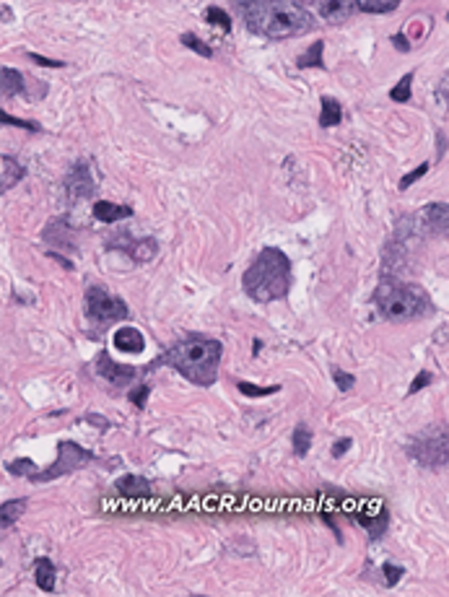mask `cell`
<instances>
[{
    "instance_id": "obj_14",
    "label": "cell",
    "mask_w": 449,
    "mask_h": 597,
    "mask_svg": "<svg viewBox=\"0 0 449 597\" xmlns=\"http://www.w3.org/2000/svg\"><path fill=\"white\" fill-rule=\"evenodd\" d=\"M114 348H117V351H125V354H140L145 348V338L140 330L125 325L114 333Z\"/></svg>"
},
{
    "instance_id": "obj_33",
    "label": "cell",
    "mask_w": 449,
    "mask_h": 597,
    "mask_svg": "<svg viewBox=\"0 0 449 597\" xmlns=\"http://www.w3.org/2000/svg\"><path fill=\"white\" fill-rule=\"evenodd\" d=\"M0 122H3V125H16V128H23V130H39L37 122L18 120V117H11V114H6V112H0Z\"/></svg>"
},
{
    "instance_id": "obj_38",
    "label": "cell",
    "mask_w": 449,
    "mask_h": 597,
    "mask_svg": "<svg viewBox=\"0 0 449 597\" xmlns=\"http://www.w3.org/2000/svg\"><path fill=\"white\" fill-rule=\"evenodd\" d=\"M392 42H395V47L400 50V53H408V50H411V45H408V39H405L403 34H395V37H392Z\"/></svg>"
},
{
    "instance_id": "obj_18",
    "label": "cell",
    "mask_w": 449,
    "mask_h": 597,
    "mask_svg": "<svg viewBox=\"0 0 449 597\" xmlns=\"http://www.w3.org/2000/svg\"><path fill=\"white\" fill-rule=\"evenodd\" d=\"M0 167H3V174H0V190H3V192H8V190L13 187L16 182L21 180L23 177V167L21 164H18V161L13 159V156H3V159H0Z\"/></svg>"
},
{
    "instance_id": "obj_36",
    "label": "cell",
    "mask_w": 449,
    "mask_h": 597,
    "mask_svg": "<svg viewBox=\"0 0 449 597\" xmlns=\"http://www.w3.org/2000/svg\"><path fill=\"white\" fill-rule=\"evenodd\" d=\"M29 60L37 62V65H45V68H62L60 60H50V57H42V55H37V53H29Z\"/></svg>"
},
{
    "instance_id": "obj_11",
    "label": "cell",
    "mask_w": 449,
    "mask_h": 597,
    "mask_svg": "<svg viewBox=\"0 0 449 597\" xmlns=\"http://www.w3.org/2000/svg\"><path fill=\"white\" fill-rule=\"evenodd\" d=\"M358 11V0H317V13L330 23H340Z\"/></svg>"
},
{
    "instance_id": "obj_4",
    "label": "cell",
    "mask_w": 449,
    "mask_h": 597,
    "mask_svg": "<svg viewBox=\"0 0 449 597\" xmlns=\"http://www.w3.org/2000/svg\"><path fill=\"white\" fill-rule=\"evenodd\" d=\"M374 304L387 322H413L428 312V296L421 288L395 278H382L374 291Z\"/></svg>"
},
{
    "instance_id": "obj_23",
    "label": "cell",
    "mask_w": 449,
    "mask_h": 597,
    "mask_svg": "<svg viewBox=\"0 0 449 597\" xmlns=\"http://www.w3.org/2000/svg\"><path fill=\"white\" fill-rule=\"evenodd\" d=\"M322 53H325V42H314V45L299 57V68H325Z\"/></svg>"
},
{
    "instance_id": "obj_29",
    "label": "cell",
    "mask_w": 449,
    "mask_h": 597,
    "mask_svg": "<svg viewBox=\"0 0 449 597\" xmlns=\"http://www.w3.org/2000/svg\"><path fill=\"white\" fill-rule=\"evenodd\" d=\"M333 379H336V387L340 393H348V390H353V385H356V377L348 374V371L338 369V366L333 369Z\"/></svg>"
},
{
    "instance_id": "obj_28",
    "label": "cell",
    "mask_w": 449,
    "mask_h": 597,
    "mask_svg": "<svg viewBox=\"0 0 449 597\" xmlns=\"http://www.w3.org/2000/svg\"><path fill=\"white\" fill-rule=\"evenodd\" d=\"M182 45L184 47H190L192 53H198V55H203V57H211V47L206 45V42H200L198 37H195V34H182Z\"/></svg>"
},
{
    "instance_id": "obj_26",
    "label": "cell",
    "mask_w": 449,
    "mask_h": 597,
    "mask_svg": "<svg viewBox=\"0 0 449 597\" xmlns=\"http://www.w3.org/2000/svg\"><path fill=\"white\" fill-rule=\"evenodd\" d=\"M6 470L11 473V476H34V470H37V465H34L31 460H26V457H21V460L8 462Z\"/></svg>"
},
{
    "instance_id": "obj_7",
    "label": "cell",
    "mask_w": 449,
    "mask_h": 597,
    "mask_svg": "<svg viewBox=\"0 0 449 597\" xmlns=\"http://www.w3.org/2000/svg\"><path fill=\"white\" fill-rule=\"evenodd\" d=\"M86 314L92 322L107 325V322H120L128 317V304L120 296H109L101 286H92L86 294Z\"/></svg>"
},
{
    "instance_id": "obj_17",
    "label": "cell",
    "mask_w": 449,
    "mask_h": 597,
    "mask_svg": "<svg viewBox=\"0 0 449 597\" xmlns=\"http://www.w3.org/2000/svg\"><path fill=\"white\" fill-rule=\"evenodd\" d=\"M34 579H37V587L42 592H52L55 590V564L50 559H37L34 561Z\"/></svg>"
},
{
    "instance_id": "obj_13",
    "label": "cell",
    "mask_w": 449,
    "mask_h": 597,
    "mask_svg": "<svg viewBox=\"0 0 449 597\" xmlns=\"http://www.w3.org/2000/svg\"><path fill=\"white\" fill-rule=\"evenodd\" d=\"M117 247L128 252L135 263H151L153 257L159 255V242L151 239V236H148V239H135V242H128V244L117 242Z\"/></svg>"
},
{
    "instance_id": "obj_12",
    "label": "cell",
    "mask_w": 449,
    "mask_h": 597,
    "mask_svg": "<svg viewBox=\"0 0 449 597\" xmlns=\"http://www.w3.org/2000/svg\"><path fill=\"white\" fill-rule=\"evenodd\" d=\"M356 520L369 530V537H372V540H379V537L384 535V530H387L389 514H387V507H377L374 514L361 509V512H356Z\"/></svg>"
},
{
    "instance_id": "obj_35",
    "label": "cell",
    "mask_w": 449,
    "mask_h": 597,
    "mask_svg": "<svg viewBox=\"0 0 449 597\" xmlns=\"http://www.w3.org/2000/svg\"><path fill=\"white\" fill-rule=\"evenodd\" d=\"M426 172H428V164H421V167H416V169H413L411 174H405L403 180H400V190L411 187L413 182H416V180H421V177H423V174H426Z\"/></svg>"
},
{
    "instance_id": "obj_5",
    "label": "cell",
    "mask_w": 449,
    "mask_h": 597,
    "mask_svg": "<svg viewBox=\"0 0 449 597\" xmlns=\"http://www.w3.org/2000/svg\"><path fill=\"white\" fill-rule=\"evenodd\" d=\"M408 454L418 462L421 468H447L449 465V421L434 424L423 429L418 437L408 444Z\"/></svg>"
},
{
    "instance_id": "obj_16",
    "label": "cell",
    "mask_w": 449,
    "mask_h": 597,
    "mask_svg": "<svg viewBox=\"0 0 449 597\" xmlns=\"http://www.w3.org/2000/svg\"><path fill=\"white\" fill-rule=\"evenodd\" d=\"M114 488L122 493V496H130V499H143V496H151V483L140 476H122Z\"/></svg>"
},
{
    "instance_id": "obj_34",
    "label": "cell",
    "mask_w": 449,
    "mask_h": 597,
    "mask_svg": "<svg viewBox=\"0 0 449 597\" xmlns=\"http://www.w3.org/2000/svg\"><path fill=\"white\" fill-rule=\"evenodd\" d=\"M428 382H431V374H428L426 369L418 371V374H416V379H413V382H411V387H408V395L421 393V390H423V387H426Z\"/></svg>"
},
{
    "instance_id": "obj_2",
    "label": "cell",
    "mask_w": 449,
    "mask_h": 597,
    "mask_svg": "<svg viewBox=\"0 0 449 597\" xmlns=\"http://www.w3.org/2000/svg\"><path fill=\"white\" fill-rule=\"evenodd\" d=\"M291 280L294 275H291V260L286 257V252H281L278 247H265L244 270L242 288L252 302L270 304L289 294Z\"/></svg>"
},
{
    "instance_id": "obj_30",
    "label": "cell",
    "mask_w": 449,
    "mask_h": 597,
    "mask_svg": "<svg viewBox=\"0 0 449 597\" xmlns=\"http://www.w3.org/2000/svg\"><path fill=\"white\" fill-rule=\"evenodd\" d=\"M397 6H400V0H364V8L372 13H384V11H392Z\"/></svg>"
},
{
    "instance_id": "obj_20",
    "label": "cell",
    "mask_w": 449,
    "mask_h": 597,
    "mask_svg": "<svg viewBox=\"0 0 449 597\" xmlns=\"http://www.w3.org/2000/svg\"><path fill=\"white\" fill-rule=\"evenodd\" d=\"M0 89H3V97H16L23 91V78L18 70L13 68H3L0 70Z\"/></svg>"
},
{
    "instance_id": "obj_15",
    "label": "cell",
    "mask_w": 449,
    "mask_h": 597,
    "mask_svg": "<svg viewBox=\"0 0 449 597\" xmlns=\"http://www.w3.org/2000/svg\"><path fill=\"white\" fill-rule=\"evenodd\" d=\"M130 216H133L130 205H114L109 200H96L94 203V219L101 221V224H114V221L130 219Z\"/></svg>"
},
{
    "instance_id": "obj_6",
    "label": "cell",
    "mask_w": 449,
    "mask_h": 597,
    "mask_svg": "<svg viewBox=\"0 0 449 597\" xmlns=\"http://www.w3.org/2000/svg\"><path fill=\"white\" fill-rule=\"evenodd\" d=\"M89 462H94V452L84 449V447L76 444V442H60V447H57V462L50 465L45 473H34V476H29V478L34 483H47V481H55V478H60V476L76 473V470H81L84 465H89Z\"/></svg>"
},
{
    "instance_id": "obj_22",
    "label": "cell",
    "mask_w": 449,
    "mask_h": 597,
    "mask_svg": "<svg viewBox=\"0 0 449 597\" xmlns=\"http://www.w3.org/2000/svg\"><path fill=\"white\" fill-rule=\"evenodd\" d=\"M309 447H312V429L306 424H299L294 429V454L296 457H306L309 454Z\"/></svg>"
},
{
    "instance_id": "obj_25",
    "label": "cell",
    "mask_w": 449,
    "mask_h": 597,
    "mask_svg": "<svg viewBox=\"0 0 449 597\" xmlns=\"http://www.w3.org/2000/svg\"><path fill=\"white\" fill-rule=\"evenodd\" d=\"M411 84H413V73H405V76L397 81L395 89L389 91V99H392V102H400V104L408 102V99H411Z\"/></svg>"
},
{
    "instance_id": "obj_27",
    "label": "cell",
    "mask_w": 449,
    "mask_h": 597,
    "mask_svg": "<svg viewBox=\"0 0 449 597\" xmlns=\"http://www.w3.org/2000/svg\"><path fill=\"white\" fill-rule=\"evenodd\" d=\"M206 18L211 23H216V26H221L223 31H231V18H228V13L226 11H221V8H208Z\"/></svg>"
},
{
    "instance_id": "obj_19",
    "label": "cell",
    "mask_w": 449,
    "mask_h": 597,
    "mask_svg": "<svg viewBox=\"0 0 449 597\" xmlns=\"http://www.w3.org/2000/svg\"><path fill=\"white\" fill-rule=\"evenodd\" d=\"M343 120V106L338 104V99L322 97V112H320V125L322 128H336Z\"/></svg>"
},
{
    "instance_id": "obj_24",
    "label": "cell",
    "mask_w": 449,
    "mask_h": 597,
    "mask_svg": "<svg viewBox=\"0 0 449 597\" xmlns=\"http://www.w3.org/2000/svg\"><path fill=\"white\" fill-rule=\"evenodd\" d=\"M236 387H239V393L247 395V398H265V395H275V393H281V385L257 387V385H252V382H236Z\"/></svg>"
},
{
    "instance_id": "obj_10",
    "label": "cell",
    "mask_w": 449,
    "mask_h": 597,
    "mask_svg": "<svg viewBox=\"0 0 449 597\" xmlns=\"http://www.w3.org/2000/svg\"><path fill=\"white\" fill-rule=\"evenodd\" d=\"M96 371H99L101 377H107L109 382H114V385H130L133 379L140 374V371L135 369V366H125V363H114L112 358H109L107 351H101L99 358H96Z\"/></svg>"
},
{
    "instance_id": "obj_39",
    "label": "cell",
    "mask_w": 449,
    "mask_h": 597,
    "mask_svg": "<svg viewBox=\"0 0 449 597\" xmlns=\"http://www.w3.org/2000/svg\"><path fill=\"white\" fill-rule=\"evenodd\" d=\"M84 421H89V424L101 426V429H109V421H107V418H101V416H86Z\"/></svg>"
},
{
    "instance_id": "obj_8",
    "label": "cell",
    "mask_w": 449,
    "mask_h": 597,
    "mask_svg": "<svg viewBox=\"0 0 449 597\" xmlns=\"http://www.w3.org/2000/svg\"><path fill=\"white\" fill-rule=\"evenodd\" d=\"M418 226L431 236H447L449 239V205L431 203L418 213Z\"/></svg>"
},
{
    "instance_id": "obj_9",
    "label": "cell",
    "mask_w": 449,
    "mask_h": 597,
    "mask_svg": "<svg viewBox=\"0 0 449 597\" xmlns=\"http://www.w3.org/2000/svg\"><path fill=\"white\" fill-rule=\"evenodd\" d=\"M65 190H68L70 200H84V197L94 195L96 182H94V174H92V169H89L86 161H78L76 167L70 169L68 180H65Z\"/></svg>"
},
{
    "instance_id": "obj_3",
    "label": "cell",
    "mask_w": 449,
    "mask_h": 597,
    "mask_svg": "<svg viewBox=\"0 0 449 597\" xmlns=\"http://www.w3.org/2000/svg\"><path fill=\"white\" fill-rule=\"evenodd\" d=\"M244 18L252 31L270 39L296 37L312 29V18L296 0H250L244 6Z\"/></svg>"
},
{
    "instance_id": "obj_21",
    "label": "cell",
    "mask_w": 449,
    "mask_h": 597,
    "mask_svg": "<svg viewBox=\"0 0 449 597\" xmlns=\"http://www.w3.org/2000/svg\"><path fill=\"white\" fill-rule=\"evenodd\" d=\"M26 504L29 501L26 499H13V501H6L3 507H0V527L8 530L11 525H13L18 517L23 514V509H26Z\"/></svg>"
},
{
    "instance_id": "obj_37",
    "label": "cell",
    "mask_w": 449,
    "mask_h": 597,
    "mask_svg": "<svg viewBox=\"0 0 449 597\" xmlns=\"http://www.w3.org/2000/svg\"><path fill=\"white\" fill-rule=\"evenodd\" d=\"M350 444H353V439H350V437L338 439L336 444H333V457H343V454H345V452L350 449Z\"/></svg>"
},
{
    "instance_id": "obj_31",
    "label": "cell",
    "mask_w": 449,
    "mask_h": 597,
    "mask_svg": "<svg viewBox=\"0 0 449 597\" xmlns=\"http://www.w3.org/2000/svg\"><path fill=\"white\" fill-rule=\"evenodd\" d=\"M382 574H384V584H387V587H395V584L400 582V576L405 574V569L395 566V564H384V566H382Z\"/></svg>"
},
{
    "instance_id": "obj_32",
    "label": "cell",
    "mask_w": 449,
    "mask_h": 597,
    "mask_svg": "<svg viewBox=\"0 0 449 597\" xmlns=\"http://www.w3.org/2000/svg\"><path fill=\"white\" fill-rule=\"evenodd\" d=\"M148 395H151V387L140 385V387H135V390H130V402H133L135 408H145V400H148Z\"/></svg>"
},
{
    "instance_id": "obj_1",
    "label": "cell",
    "mask_w": 449,
    "mask_h": 597,
    "mask_svg": "<svg viewBox=\"0 0 449 597\" xmlns=\"http://www.w3.org/2000/svg\"><path fill=\"white\" fill-rule=\"evenodd\" d=\"M221 354H223L221 341H214V338H206V335H187L184 341L174 343L167 354L159 356L151 363V369H156L161 363H169L184 379H190L192 385L211 387L218 379Z\"/></svg>"
}]
</instances>
